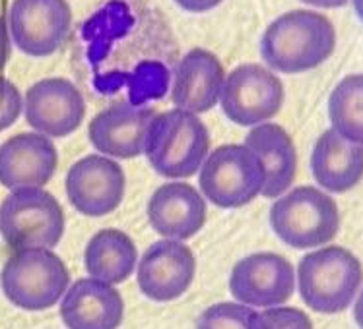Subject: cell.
Listing matches in <instances>:
<instances>
[{"instance_id":"6da1fadb","label":"cell","mask_w":363,"mask_h":329,"mask_svg":"<svg viewBox=\"0 0 363 329\" xmlns=\"http://www.w3.org/2000/svg\"><path fill=\"white\" fill-rule=\"evenodd\" d=\"M336 28L317 10H289L270 23L260 39V57L272 72L303 74L333 57Z\"/></svg>"},{"instance_id":"7a4b0ae2","label":"cell","mask_w":363,"mask_h":329,"mask_svg":"<svg viewBox=\"0 0 363 329\" xmlns=\"http://www.w3.org/2000/svg\"><path fill=\"white\" fill-rule=\"evenodd\" d=\"M208 154L210 134L199 115L171 109L152 118L144 155L160 176L186 180L196 175Z\"/></svg>"},{"instance_id":"3957f363","label":"cell","mask_w":363,"mask_h":329,"mask_svg":"<svg viewBox=\"0 0 363 329\" xmlns=\"http://www.w3.org/2000/svg\"><path fill=\"white\" fill-rule=\"evenodd\" d=\"M363 283V265L342 246H323L301 258L297 289L307 306L319 314H340L354 304Z\"/></svg>"},{"instance_id":"277c9868","label":"cell","mask_w":363,"mask_h":329,"mask_svg":"<svg viewBox=\"0 0 363 329\" xmlns=\"http://www.w3.org/2000/svg\"><path fill=\"white\" fill-rule=\"evenodd\" d=\"M270 227L291 248H320L340 231V209L328 192L299 186L282 194L270 207Z\"/></svg>"},{"instance_id":"5b68a950","label":"cell","mask_w":363,"mask_h":329,"mask_svg":"<svg viewBox=\"0 0 363 329\" xmlns=\"http://www.w3.org/2000/svg\"><path fill=\"white\" fill-rule=\"evenodd\" d=\"M0 287L10 304L39 312L52 308L65 296L70 273L49 248L14 250L2 267Z\"/></svg>"},{"instance_id":"8992f818","label":"cell","mask_w":363,"mask_h":329,"mask_svg":"<svg viewBox=\"0 0 363 329\" xmlns=\"http://www.w3.org/2000/svg\"><path fill=\"white\" fill-rule=\"evenodd\" d=\"M0 234L12 250H52L65 234V212L51 192L18 188L0 205Z\"/></svg>"},{"instance_id":"52a82bcc","label":"cell","mask_w":363,"mask_h":329,"mask_svg":"<svg viewBox=\"0 0 363 329\" xmlns=\"http://www.w3.org/2000/svg\"><path fill=\"white\" fill-rule=\"evenodd\" d=\"M201 190L222 209H238L262 194L267 171L259 155L247 146L228 144L212 149L201 167Z\"/></svg>"},{"instance_id":"ba28073f","label":"cell","mask_w":363,"mask_h":329,"mask_svg":"<svg viewBox=\"0 0 363 329\" xmlns=\"http://www.w3.org/2000/svg\"><path fill=\"white\" fill-rule=\"evenodd\" d=\"M286 91L282 80L270 68L260 64H241L223 80V115L233 125L259 126L282 110Z\"/></svg>"},{"instance_id":"9c48e42d","label":"cell","mask_w":363,"mask_h":329,"mask_svg":"<svg viewBox=\"0 0 363 329\" xmlns=\"http://www.w3.org/2000/svg\"><path fill=\"white\" fill-rule=\"evenodd\" d=\"M72 10L67 0H14L8 30L16 47L35 59L51 57L67 41Z\"/></svg>"},{"instance_id":"30bf717a","label":"cell","mask_w":363,"mask_h":329,"mask_svg":"<svg viewBox=\"0 0 363 329\" xmlns=\"http://www.w3.org/2000/svg\"><path fill=\"white\" fill-rule=\"evenodd\" d=\"M230 291L251 308L282 306L296 291V270L288 258L274 252L251 254L233 265Z\"/></svg>"},{"instance_id":"8fae6325","label":"cell","mask_w":363,"mask_h":329,"mask_svg":"<svg viewBox=\"0 0 363 329\" xmlns=\"http://www.w3.org/2000/svg\"><path fill=\"white\" fill-rule=\"evenodd\" d=\"M67 196L76 212L86 217H104L123 202L125 171L105 155H86L68 168Z\"/></svg>"},{"instance_id":"7c38bea8","label":"cell","mask_w":363,"mask_h":329,"mask_svg":"<svg viewBox=\"0 0 363 329\" xmlns=\"http://www.w3.org/2000/svg\"><path fill=\"white\" fill-rule=\"evenodd\" d=\"M23 115L28 125L47 138H67L84 122L86 103L76 83L47 78L26 91Z\"/></svg>"},{"instance_id":"4fadbf2b","label":"cell","mask_w":363,"mask_h":329,"mask_svg":"<svg viewBox=\"0 0 363 329\" xmlns=\"http://www.w3.org/2000/svg\"><path fill=\"white\" fill-rule=\"evenodd\" d=\"M196 273V258L185 242H154L138 262V287L144 296L154 302H171L179 299L193 285Z\"/></svg>"},{"instance_id":"5bb4252c","label":"cell","mask_w":363,"mask_h":329,"mask_svg":"<svg viewBox=\"0 0 363 329\" xmlns=\"http://www.w3.org/2000/svg\"><path fill=\"white\" fill-rule=\"evenodd\" d=\"M156 110L133 103H113L89 120L88 138L105 157L134 159L144 154L146 134Z\"/></svg>"},{"instance_id":"9a60e30c","label":"cell","mask_w":363,"mask_h":329,"mask_svg":"<svg viewBox=\"0 0 363 329\" xmlns=\"http://www.w3.org/2000/svg\"><path fill=\"white\" fill-rule=\"evenodd\" d=\"M59 167L57 147L39 132H22L0 146V184L8 190L43 188Z\"/></svg>"},{"instance_id":"2e32d148","label":"cell","mask_w":363,"mask_h":329,"mask_svg":"<svg viewBox=\"0 0 363 329\" xmlns=\"http://www.w3.org/2000/svg\"><path fill=\"white\" fill-rule=\"evenodd\" d=\"M148 223L163 238L189 241L206 223V200L181 180L162 184L148 200Z\"/></svg>"},{"instance_id":"e0dca14e","label":"cell","mask_w":363,"mask_h":329,"mask_svg":"<svg viewBox=\"0 0 363 329\" xmlns=\"http://www.w3.org/2000/svg\"><path fill=\"white\" fill-rule=\"evenodd\" d=\"M225 70L214 52L193 49L175 66L171 101L175 109L202 115L214 109L222 96Z\"/></svg>"},{"instance_id":"ac0fdd59","label":"cell","mask_w":363,"mask_h":329,"mask_svg":"<svg viewBox=\"0 0 363 329\" xmlns=\"http://www.w3.org/2000/svg\"><path fill=\"white\" fill-rule=\"evenodd\" d=\"M125 302L119 289L86 277L68 287L60 302V318L67 329H119Z\"/></svg>"},{"instance_id":"d6986e66","label":"cell","mask_w":363,"mask_h":329,"mask_svg":"<svg viewBox=\"0 0 363 329\" xmlns=\"http://www.w3.org/2000/svg\"><path fill=\"white\" fill-rule=\"evenodd\" d=\"M311 173L328 194H344L356 188L363 178V144L350 142L328 128L315 142Z\"/></svg>"},{"instance_id":"ffe728a7","label":"cell","mask_w":363,"mask_h":329,"mask_svg":"<svg viewBox=\"0 0 363 329\" xmlns=\"http://www.w3.org/2000/svg\"><path fill=\"white\" fill-rule=\"evenodd\" d=\"M245 146L259 155V159L267 171L264 197H280L289 190L297 175V151L296 144L286 128L274 122L255 126L247 138Z\"/></svg>"},{"instance_id":"44dd1931","label":"cell","mask_w":363,"mask_h":329,"mask_svg":"<svg viewBox=\"0 0 363 329\" xmlns=\"http://www.w3.org/2000/svg\"><path fill=\"white\" fill-rule=\"evenodd\" d=\"M138 263V250L134 241L123 231L104 229L96 233L84 250V267L89 277L109 285L125 283Z\"/></svg>"},{"instance_id":"7402d4cb","label":"cell","mask_w":363,"mask_h":329,"mask_svg":"<svg viewBox=\"0 0 363 329\" xmlns=\"http://www.w3.org/2000/svg\"><path fill=\"white\" fill-rule=\"evenodd\" d=\"M330 128L342 138L363 144V72L342 78L328 97Z\"/></svg>"},{"instance_id":"603a6c76","label":"cell","mask_w":363,"mask_h":329,"mask_svg":"<svg viewBox=\"0 0 363 329\" xmlns=\"http://www.w3.org/2000/svg\"><path fill=\"white\" fill-rule=\"evenodd\" d=\"M196 329H267L264 318L241 302H218L196 320Z\"/></svg>"},{"instance_id":"cb8c5ba5","label":"cell","mask_w":363,"mask_h":329,"mask_svg":"<svg viewBox=\"0 0 363 329\" xmlns=\"http://www.w3.org/2000/svg\"><path fill=\"white\" fill-rule=\"evenodd\" d=\"M262 318L267 329H313L311 318L294 306L267 308Z\"/></svg>"},{"instance_id":"d4e9b609","label":"cell","mask_w":363,"mask_h":329,"mask_svg":"<svg viewBox=\"0 0 363 329\" xmlns=\"http://www.w3.org/2000/svg\"><path fill=\"white\" fill-rule=\"evenodd\" d=\"M22 110L23 99L20 89L12 81L0 76V132L16 125Z\"/></svg>"},{"instance_id":"484cf974","label":"cell","mask_w":363,"mask_h":329,"mask_svg":"<svg viewBox=\"0 0 363 329\" xmlns=\"http://www.w3.org/2000/svg\"><path fill=\"white\" fill-rule=\"evenodd\" d=\"M223 0H175L181 10L185 12H193V14H204V12H210L212 8L220 6Z\"/></svg>"},{"instance_id":"4316f807","label":"cell","mask_w":363,"mask_h":329,"mask_svg":"<svg viewBox=\"0 0 363 329\" xmlns=\"http://www.w3.org/2000/svg\"><path fill=\"white\" fill-rule=\"evenodd\" d=\"M10 54H12V43H10L6 23L2 22V18H0V70L6 66Z\"/></svg>"},{"instance_id":"83f0119b","label":"cell","mask_w":363,"mask_h":329,"mask_svg":"<svg viewBox=\"0 0 363 329\" xmlns=\"http://www.w3.org/2000/svg\"><path fill=\"white\" fill-rule=\"evenodd\" d=\"M301 2L315 8H340L348 4V0H301Z\"/></svg>"},{"instance_id":"f1b7e54d","label":"cell","mask_w":363,"mask_h":329,"mask_svg":"<svg viewBox=\"0 0 363 329\" xmlns=\"http://www.w3.org/2000/svg\"><path fill=\"white\" fill-rule=\"evenodd\" d=\"M354 320H356L357 328L363 329V289L359 291V296L354 302Z\"/></svg>"},{"instance_id":"f546056e","label":"cell","mask_w":363,"mask_h":329,"mask_svg":"<svg viewBox=\"0 0 363 329\" xmlns=\"http://www.w3.org/2000/svg\"><path fill=\"white\" fill-rule=\"evenodd\" d=\"M354 2V10H356L357 18L363 22V0H352Z\"/></svg>"}]
</instances>
